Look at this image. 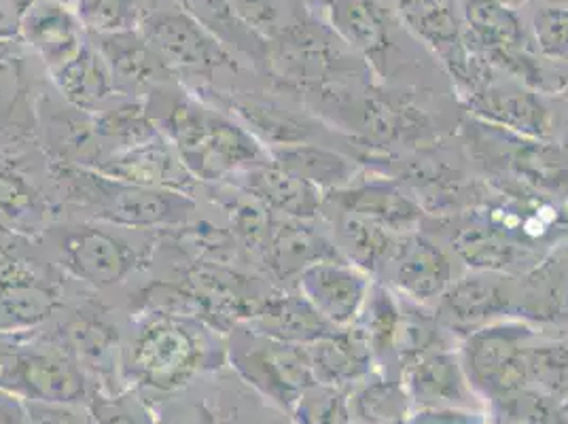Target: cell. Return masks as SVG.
<instances>
[{"label":"cell","instance_id":"6da1fadb","mask_svg":"<svg viewBox=\"0 0 568 424\" xmlns=\"http://www.w3.org/2000/svg\"><path fill=\"white\" fill-rule=\"evenodd\" d=\"M158 130L200 183H223L270 164V153L232 113L193 94L181 83L146 95Z\"/></svg>","mask_w":568,"mask_h":424},{"label":"cell","instance_id":"7a4b0ae2","mask_svg":"<svg viewBox=\"0 0 568 424\" xmlns=\"http://www.w3.org/2000/svg\"><path fill=\"white\" fill-rule=\"evenodd\" d=\"M51 172L64 202L123 230H176L197 211L191 195L125 183L92 168L53 164Z\"/></svg>","mask_w":568,"mask_h":424},{"label":"cell","instance_id":"3957f363","mask_svg":"<svg viewBox=\"0 0 568 424\" xmlns=\"http://www.w3.org/2000/svg\"><path fill=\"white\" fill-rule=\"evenodd\" d=\"M216 330L197 316L142 310L123 351L125 372L155 388H176L216 354Z\"/></svg>","mask_w":568,"mask_h":424},{"label":"cell","instance_id":"277c9868","mask_svg":"<svg viewBox=\"0 0 568 424\" xmlns=\"http://www.w3.org/2000/svg\"><path fill=\"white\" fill-rule=\"evenodd\" d=\"M141 30L181 83L183 79L213 81L216 72L236 71L230 48L176 4L149 9Z\"/></svg>","mask_w":568,"mask_h":424},{"label":"cell","instance_id":"5b68a950","mask_svg":"<svg viewBox=\"0 0 568 424\" xmlns=\"http://www.w3.org/2000/svg\"><path fill=\"white\" fill-rule=\"evenodd\" d=\"M43 234L62 270L94 289L123 283L141 263V253L128 238L95 223L58 225Z\"/></svg>","mask_w":568,"mask_h":424},{"label":"cell","instance_id":"8992f818","mask_svg":"<svg viewBox=\"0 0 568 424\" xmlns=\"http://www.w3.org/2000/svg\"><path fill=\"white\" fill-rule=\"evenodd\" d=\"M88 37L113 74L119 95L146 98L162 88L181 83L141 28Z\"/></svg>","mask_w":568,"mask_h":424},{"label":"cell","instance_id":"52a82bcc","mask_svg":"<svg viewBox=\"0 0 568 424\" xmlns=\"http://www.w3.org/2000/svg\"><path fill=\"white\" fill-rule=\"evenodd\" d=\"M297 289L335 330H351L361 316L367 295V272L342 260H325L297 276Z\"/></svg>","mask_w":568,"mask_h":424},{"label":"cell","instance_id":"ba28073f","mask_svg":"<svg viewBox=\"0 0 568 424\" xmlns=\"http://www.w3.org/2000/svg\"><path fill=\"white\" fill-rule=\"evenodd\" d=\"M230 359L242 376L267 388H293L310 377L308 349L283 344L237 325L230 331Z\"/></svg>","mask_w":568,"mask_h":424},{"label":"cell","instance_id":"9c48e42d","mask_svg":"<svg viewBox=\"0 0 568 424\" xmlns=\"http://www.w3.org/2000/svg\"><path fill=\"white\" fill-rule=\"evenodd\" d=\"M2 377L43 401H71L83 393V374L64 346H24L4 354Z\"/></svg>","mask_w":568,"mask_h":424},{"label":"cell","instance_id":"30bf717a","mask_svg":"<svg viewBox=\"0 0 568 424\" xmlns=\"http://www.w3.org/2000/svg\"><path fill=\"white\" fill-rule=\"evenodd\" d=\"M95 172L134 183L142 188L166 189L195 198L202 183L193 176L176 149L160 134L153 141L142 142L123 151L111 153L104 162L92 168Z\"/></svg>","mask_w":568,"mask_h":424},{"label":"cell","instance_id":"8fae6325","mask_svg":"<svg viewBox=\"0 0 568 424\" xmlns=\"http://www.w3.org/2000/svg\"><path fill=\"white\" fill-rule=\"evenodd\" d=\"M20 34L49 72L67 64L88 43V30L74 7L58 0H28L20 11Z\"/></svg>","mask_w":568,"mask_h":424},{"label":"cell","instance_id":"7c38bea8","mask_svg":"<svg viewBox=\"0 0 568 424\" xmlns=\"http://www.w3.org/2000/svg\"><path fill=\"white\" fill-rule=\"evenodd\" d=\"M244 325L270 340L293 346H310L339 331L327 323L300 291H270L255 316Z\"/></svg>","mask_w":568,"mask_h":424},{"label":"cell","instance_id":"4fadbf2b","mask_svg":"<svg viewBox=\"0 0 568 424\" xmlns=\"http://www.w3.org/2000/svg\"><path fill=\"white\" fill-rule=\"evenodd\" d=\"M469 111L490 128H503L520 139L545 141L554 134V119L541 98L518 88H486L469 98Z\"/></svg>","mask_w":568,"mask_h":424},{"label":"cell","instance_id":"5bb4252c","mask_svg":"<svg viewBox=\"0 0 568 424\" xmlns=\"http://www.w3.org/2000/svg\"><path fill=\"white\" fill-rule=\"evenodd\" d=\"M232 183L276 216L312 221L323 211V193L318 189L310 188L272 162L240 172Z\"/></svg>","mask_w":568,"mask_h":424},{"label":"cell","instance_id":"9a60e30c","mask_svg":"<svg viewBox=\"0 0 568 424\" xmlns=\"http://www.w3.org/2000/svg\"><path fill=\"white\" fill-rule=\"evenodd\" d=\"M58 306L49 284L28 274L20 261L0 253V331H24L48 321Z\"/></svg>","mask_w":568,"mask_h":424},{"label":"cell","instance_id":"2e32d148","mask_svg":"<svg viewBox=\"0 0 568 424\" xmlns=\"http://www.w3.org/2000/svg\"><path fill=\"white\" fill-rule=\"evenodd\" d=\"M325 260H339V253L308 221L274 214L263 263L278 281H297L306 267Z\"/></svg>","mask_w":568,"mask_h":424},{"label":"cell","instance_id":"e0dca14e","mask_svg":"<svg viewBox=\"0 0 568 424\" xmlns=\"http://www.w3.org/2000/svg\"><path fill=\"white\" fill-rule=\"evenodd\" d=\"M325 202L335 204L344 214L372 219L395 234L407 236L423 219L420 206L390 183H369L325 193Z\"/></svg>","mask_w":568,"mask_h":424},{"label":"cell","instance_id":"ac0fdd59","mask_svg":"<svg viewBox=\"0 0 568 424\" xmlns=\"http://www.w3.org/2000/svg\"><path fill=\"white\" fill-rule=\"evenodd\" d=\"M51 79L69 107L90 115L104 109L119 95L113 74L104 58L92 46L90 37L72 60L51 71Z\"/></svg>","mask_w":568,"mask_h":424},{"label":"cell","instance_id":"d6986e66","mask_svg":"<svg viewBox=\"0 0 568 424\" xmlns=\"http://www.w3.org/2000/svg\"><path fill=\"white\" fill-rule=\"evenodd\" d=\"M509 291L488 272L452 283L439 297L442 321L452 330L474 331L509 304Z\"/></svg>","mask_w":568,"mask_h":424},{"label":"cell","instance_id":"ffe728a7","mask_svg":"<svg viewBox=\"0 0 568 424\" xmlns=\"http://www.w3.org/2000/svg\"><path fill=\"white\" fill-rule=\"evenodd\" d=\"M395 283L405 297L426 304L439 300L452 281V261L439 246L425 238L405 236L397 255Z\"/></svg>","mask_w":568,"mask_h":424},{"label":"cell","instance_id":"44dd1931","mask_svg":"<svg viewBox=\"0 0 568 424\" xmlns=\"http://www.w3.org/2000/svg\"><path fill=\"white\" fill-rule=\"evenodd\" d=\"M403 18L428 46L439 51L446 64L460 79H467L469 55L463 46L460 22L454 0H397Z\"/></svg>","mask_w":568,"mask_h":424},{"label":"cell","instance_id":"7402d4cb","mask_svg":"<svg viewBox=\"0 0 568 424\" xmlns=\"http://www.w3.org/2000/svg\"><path fill=\"white\" fill-rule=\"evenodd\" d=\"M272 164L278 165L284 172L293 174L295 179L308 183L310 188L323 191H337L351 188L356 174L353 160L344 158L342 153L333 151L325 144L316 142H302L267 149Z\"/></svg>","mask_w":568,"mask_h":424},{"label":"cell","instance_id":"603a6c76","mask_svg":"<svg viewBox=\"0 0 568 424\" xmlns=\"http://www.w3.org/2000/svg\"><path fill=\"white\" fill-rule=\"evenodd\" d=\"M51 162L77 168H95L109 158L94 128V118L77 109H53L45 128Z\"/></svg>","mask_w":568,"mask_h":424},{"label":"cell","instance_id":"cb8c5ba5","mask_svg":"<svg viewBox=\"0 0 568 424\" xmlns=\"http://www.w3.org/2000/svg\"><path fill=\"white\" fill-rule=\"evenodd\" d=\"M465 22L471 39L488 60L511 51H526V32L516 9L498 0H465Z\"/></svg>","mask_w":568,"mask_h":424},{"label":"cell","instance_id":"d4e9b609","mask_svg":"<svg viewBox=\"0 0 568 424\" xmlns=\"http://www.w3.org/2000/svg\"><path fill=\"white\" fill-rule=\"evenodd\" d=\"M92 118L95 132L100 141L104 142L109 155L130 147H139L142 142L153 141L162 134L149 113L146 98L118 95Z\"/></svg>","mask_w":568,"mask_h":424},{"label":"cell","instance_id":"484cf974","mask_svg":"<svg viewBox=\"0 0 568 424\" xmlns=\"http://www.w3.org/2000/svg\"><path fill=\"white\" fill-rule=\"evenodd\" d=\"M403 240L405 236L402 238V234H395L365 216L344 214L339 223L342 249L363 272H378L382 265L397 260Z\"/></svg>","mask_w":568,"mask_h":424},{"label":"cell","instance_id":"4316f807","mask_svg":"<svg viewBox=\"0 0 568 424\" xmlns=\"http://www.w3.org/2000/svg\"><path fill=\"white\" fill-rule=\"evenodd\" d=\"M221 209L230 216L232 234L236 236L242 251L263 261L274 214L260 204L253 195H248L236 185L227 193H223Z\"/></svg>","mask_w":568,"mask_h":424},{"label":"cell","instance_id":"83f0119b","mask_svg":"<svg viewBox=\"0 0 568 424\" xmlns=\"http://www.w3.org/2000/svg\"><path fill=\"white\" fill-rule=\"evenodd\" d=\"M511 168L526 183L558 195L568 193V155L541 141L524 142L511 155Z\"/></svg>","mask_w":568,"mask_h":424},{"label":"cell","instance_id":"f1b7e54d","mask_svg":"<svg viewBox=\"0 0 568 424\" xmlns=\"http://www.w3.org/2000/svg\"><path fill=\"white\" fill-rule=\"evenodd\" d=\"M48 204L22 174L0 168V219L18 232H45Z\"/></svg>","mask_w":568,"mask_h":424},{"label":"cell","instance_id":"f546056e","mask_svg":"<svg viewBox=\"0 0 568 424\" xmlns=\"http://www.w3.org/2000/svg\"><path fill=\"white\" fill-rule=\"evenodd\" d=\"M454 249L469 265L484 272L509 270L521 260V249L516 242L498 232L497 228L484 225L463 230L454 240Z\"/></svg>","mask_w":568,"mask_h":424},{"label":"cell","instance_id":"4dcf8cb0","mask_svg":"<svg viewBox=\"0 0 568 424\" xmlns=\"http://www.w3.org/2000/svg\"><path fill=\"white\" fill-rule=\"evenodd\" d=\"M67 346L79 361L102 365L115 356L119 349V333L104 316L95 312L79 310L67 323Z\"/></svg>","mask_w":568,"mask_h":424},{"label":"cell","instance_id":"1f68e13d","mask_svg":"<svg viewBox=\"0 0 568 424\" xmlns=\"http://www.w3.org/2000/svg\"><path fill=\"white\" fill-rule=\"evenodd\" d=\"M74 11L88 34L141 28L149 13L144 0H74Z\"/></svg>","mask_w":568,"mask_h":424},{"label":"cell","instance_id":"d6a6232c","mask_svg":"<svg viewBox=\"0 0 568 424\" xmlns=\"http://www.w3.org/2000/svg\"><path fill=\"white\" fill-rule=\"evenodd\" d=\"M339 28L351 43L372 58L388 43L386 18L376 0H351L339 16Z\"/></svg>","mask_w":568,"mask_h":424},{"label":"cell","instance_id":"836d02e7","mask_svg":"<svg viewBox=\"0 0 568 424\" xmlns=\"http://www.w3.org/2000/svg\"><path fill=\"white\" fill-rule=\"evenodd\" d=\"M361 314H365V323L358 330L363 331L367 344H372L374 351H386L399 337L402 307L397 306L395 297L386 289H369L367 302Z\"/></svg>","mask_w":568,"mask_h":424},{"label":"cell","instance_id":"e575fe53","mask_svg":"<svg viewBox=\"0 0 568 424\" xmlns=\"http://www.w3.org/2000/svg\"><path fill=\"white\" fill-rule=\"evenodd\" d=\"M174 4L206 26L225 46L246 49V41L255 34L237 20L225 0H174Z\"/></svg>","mask_w":568,"mask_h":424},{"label":"cell","instance_id":"d590c367","mask_svg":"<svg viewBox=\"0 0 568 424\" xmlns=\"http://www.w3.org/2000/svg\"><path fill=\"white\" fill-rule=\"evenodd\" d=\"M537 51L554 62H568V7L545 4L532 16Z\"/></svg>","mask_w":568,"mask_h":424},{"label":"cell","instance_id":"8d00e7d4","mask_svg":"<svg viewBox=\"0 0 568 424\" xmlns=\"http://www.w3.org/2000/svg\"><path fill=\"white\" fill-rule=\"evenodd\" d=\"M232 13L255 34L272 37L278 30L276 0H225Z\"/></svg>","mask_w":568,"mask_h":424},{"label":"cell","instance_id":"74e56055","mask_svg":"<svg viewBox=\"0 0 568 424\" xmlns=\"http://www.w3.org/2000/svg\"><path fill=\"white\" fill-rule=\"evenodd\" d=\"M498 2H503V4H507V7H511V9H520V7H524L528 0H498Z\"/></svg>","mask_w":568,"mask_h":424},{"label":"cell","instance_id":"f35d334b","mask_svg":"<svg viewBox=\"0 0 568 424\" xmlns=\"http://www.w3.org/2000/svg\"><path fill=\"white\" fill-rule=\"evenodd\" d=\"M545 4H554V7H568V0H544Z\"/></svg>","mask_w":568,"mask_h":424},{"label":"cell","instance_id":"ab89813d","mask_svg":"<svg viewBox=\"0 0 568 424\" xmlns=\"http://www.w3.org/2000/svg\"><path fill=\"white\" fill-rule=\"evenodd\" d=\"M58 2H64V4H71V7H74V0H58Z\"/></svg>","mask_w":568,"mask_h":424}]
</instances>
